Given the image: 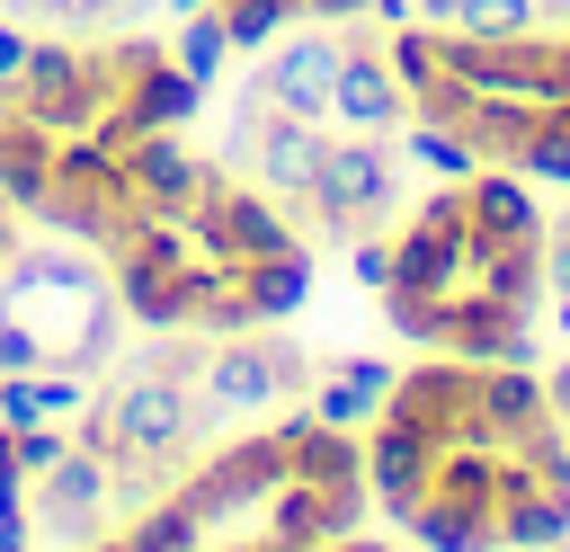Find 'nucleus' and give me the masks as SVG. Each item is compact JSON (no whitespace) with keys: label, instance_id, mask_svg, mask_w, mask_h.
<instances>
[{"label":"nucleus","instance_id":"obj_6","mask_svg":"<svg viewBox=\"0 0 570 552\" xmlns=\"http://www.w3.org/2000/svg\"><path fill=\"white\" fill-rule=\"evenodd\" d=\"M285 481H294V472H285V445L258 427V436H232V445H214V454H205V463H196V472H187L169 499H178V507H196V516H205V534H214L223 516H240V507H267Z\"/></svg>","mask_w":570,"mask_h":552},{"label":"nucleus","instance_id":"obj_35","mask_svg":"<svg viewBox=\"0 0 570 552\" xmlns=\"http://www.w3.org/2000/svg\"><path fill=\"white\" fill-rule=\"evenodd\" d=\"M383 53H392V80H401V89H428V80L445 71V53H436V27H428V18L392 27V45H383Z\"/></svg>","mask_w":570,"mask_h":552},{"label":"nucleus","instance_id":"obj_9","mask_svg":"<svg viewBox=\"0 0 570 552\" xmlns=\"http://www.w3.org/2000/svg\"><path fill=\"white\" fill-rule=\"evenodd\" d=\"M125 187H134L151 214H178V223H187V214L223 187V169H214V160H196V151L178 142V125H151V134H134V142H125Z\"/></svg>","mask_w":570,"mask_h":552},{"label":"nucleus","instance_id":"obj_55","mask_svg":"<svg viewBox=\"0 0 570 552\" xmlns=\"http://www.w3.org/2000/svg\"><path fill=\"white\" fill-rule=\"evenodd\" d=\"M303 552H330V543H303Z\"/></svg>","mask_w":570,"mask_h":552},{"label":"nucleus","instance_id":"obj_45","mask_svg":"<svg viewBox=\"0 0 570 552\" xmlns=\"http://www.w3.org/2000/svg\"><path fill=\"white\" fill-rule=\"evenodd\" d=\"M543 401H552V418L570 427V356H561V365H543Z\"/></svg>","mask_w":570,"mask_h":552},{"label":"nucleus","instance_id":"obj_30","mask_svg":"<svg viewBox=\"0 0 570 552\" xmlns=\"http://www.w3.org/2000/svg\"><path fill=\"white\" fill-rule=\"evenodd\" d=\"M401 160H419V169H436V178H454V187L481 169V151H472L454 125H428V116H410V125H401Z\"/></svg>","mask_w":570,"mask_h":552},{"label":"nucleus","instance_id":"obj_14","mask_svg":"<svg viewBox=\"0 0 570 552\" xmlns=\"http://www.w3.org/2000/svg\"><path fill=\"white\" fill-rule=\"evenodd\" d=\"M321 151H330L321 116H285V107H267V116H258V134H249V169H258V187H267V196H285V205H303V196H312Z\"/></svg>","mask_w":570,"mask_h":552},{"label":"nucleus","instance_id":"obj_33","mask_svg":"<svg viewBox=\"0 0 570 552\" xmlns=\"http://www.w3.org/2000/svg\"><path fill=\"white\" fill-rule=\"evenodd\" d=\"M445 312H454V294H401V285H383V321L410 347H445Z\"/></svg>","mask_w":570,"mask_h":552},{"label":"nucleus","instance_id":"obj_3","mask_svg":"<svg viewBox=\"0 0 570 552\" xmlns=\"http://www.w3.org/2000/svg\"><path fill=\"white\" fill-rule=\"evenodd\" d=\"M312 392V356L285 347V338H214L205 365H196V418H258V410H285Z\"/></svg>","mask_w":570,"mask_h":552},{"label":"nucleus","instance_id":"obj_53","mask_svg":"<svg viewBox=\"0 0 570 552\" xmlns=\"http://www.w3.org/2000/svg\"><path fill=\"white\" fill-rule=\"evenodd\" d=\"M196 9H214V0H169V18H196Z\"/></svg>","mask_w":570,"mask_h":552},{"label":"nucleus","instance_id":"obj_8","mask_svg":"<svg viewBox=\"0 0 570 552\" xmlns=\"http://www.w3.org/2000/svg\"><path fill=\"white\" fill-rule=\"evenodd\" d=\"M383 418H410V427H419V436H436V445H490L481 401H472V365H463V356H428V365L392 374Z\"/></svg>","mask_w":570,"mask_h":552},{"label":"nucleus","instance_id":"obj_37","mask_svg":"<svg viewBox=\"0 0 570 552\" xmlns=\"http://www.w3.org/2000/svg\"><path fill=\"white\" fill-rule=\"evenodd\" d=\"M62 445H71V436H62L53 418H27V427H9V454H18V472H27V481H36V472H53V463H62Z\"/></svg>","mask_w":570,"mask_h":552},{"label":"nucleus","instance_id":"obj_21","mask_svg":"<svg viewBox=\"0 0 570 552\" xmlns=\"http://www.w3.org/2000/svg\"><path fill=\"white\" fill-rule=\"evenodd\" d=\"M45 196H53V134L27 116H0V205L36 214Z\"/></svg>","mask_w":570,"mask_h":552},{"label":"nucleus","instance_id":"obj_23","mask_svg":"<svg viewBox=\"0 0 570 552\" xmlns=\"http://www.w3.org/2000/svg\"><path fill=\"white\" fill-rule=\"evenodd\" d=\"M401 534H410L419 552H499V516H490V507H463V499H445V490H428V499L401 516Z\"/></svg>","mask_w":570,"mask_h":552},{"label":"nucleus","instance_id":"obj_40","mask_svg":"<svg viewBox=\"0 0 570 552\" xmlns=\"http://www.w3.org/2000/svg\"><path fill=\"white\" fill-rule=\"evenodd\" d=\"M347 267H356V285H374V294H383V285H392V240L356 231V240H347Z\"/></svg>","mask_w":570,"mask_h":552},{"label":"nucleus","instance_id":"obj_38","mask_svg":"<svg viewBox=\"0 0 570 552\" xmlns=\"http://www.w3.org/2000/svg\"><path fill=\"white\" fill-rule=\"evenodd\" d=\"M36 365H53V347H45L18 312H0V374H36Z\"/></svg>","mask_w":570,"mask_h":552},{"label":"nucleus","instance_id":"obj_17","mask_svg":"<svg viewBox=\"0 0 570 552\" xmlns=\"http://www.w3.org/2000/svg\"><path fill=\"white\" fill-rule=\"evenodd\" d=\"M392 285H401V294H463V285H472V231L401 223V231H392Z\"/></svg>","mask_w":570,"mask_h":552},{"label":"nucleus","instance_id":"obj_24","mask_svg":"<svg viewBox=\"0 0 570 552\" xmlns=\"http://www.w3.org/2000/svg\"><path fill=\"white\" fill-rule=\"evenodd\" d=\"M525 134H534V98H508V89H472V107H463V142H472L481 160L517 169Z\"/></svg>","mask_w":570,"mask_h":552},{"label":"nucleus","instance_id":"obj_51","mask_svg":"<svg viewBox=\"0 0 570 552\" xmlns=\"http://www.w3.org/2000/svg\"><path fill=\"white\" fill-rule=\"evenodd\" d=\"M18 258V223H9V205H0V267Z\"/></svg>","mask_w":570,"mask_h":552},{"label":"nucleus","instance_id":"obj_54","mask_svg":"<svg viewBox=\"0 0 570 552\" xmlns=\"http://www.w3.org/2000/svg\"><path fill=\"white\" fill-rule=\"evenodd\" d=\"M561 338H570V294H561Z\"/></svg>","mask_w":570,"mask_h":552},{"label":"nucleus","instance_id":"obj_32","mask_svg":"<svg viewBox=\"0 0 570 552\" xmlns=\"http://www.w3.org/2000/svg\"><path fill=\"white\" fill-rule=\"evenodd\" d=\"M303 18V0H223V27H232V53H267L285 27Z\"/></svg>","mask_w":570,"mask_h":552},{"label":"nucleus","instance_id":"obj_5","mask_svg":"<svg viewBox=\"0 0 570 552\" xmlns=\"http://www.w3.org/2000/svg\"><path fill=\"white\" fill-rule=\"evenodd\" d=\"M187 240L196 258H223V267H249V258H276V249H303V223L285 214V196L267 187H214L196 214H187Z\"/></svg>","mask_w":570,"mask_h":552},{"label":"nucleus","instance_id":"obj_22","mask_svg":"<svg viewBox=\"0 0 570 552\" xmlns=\"http://www.w3.org/2000/svg\"><path fill=\"white\" fill-rule=\"evenodd\" d=\"M116 107H125L134 125H187V116L205 107V80H187L169 53H151L142 71H125V80H116Z\"/></svg>","mask_w":570,"mask_h":552},{"label":"nucleus","instance_id":"obj_56","mask_svg":"<svg viewBox=\"0 0 570 552\" xmlns=\"http://www.w3.org/2000/svg\"><path fill=\"white\" fill-rule=\"evenodd\" d=\"M561 552H570V543H561Z\"/></svg>","mask_w":570,"mask_h":552},{"label":"nucleus","instance_id":"obj_12","mask_svg":"<svg viewBox=\"0 0 570 552\" xmlns=\"http://www.w3.org/2000/svg\"><path fill=\"white\" fill-rule=\"evenodd\" d=\"M428 481H436V436H419L410 418H383L374 410V427H365V490H374V507L401 525L428 499Z\"/></svg>","mask_w":570,"mask_h":552},{"label":"nucleus","instance_id":"obj_10","mask_svg":"<svg viewBox=\"0 0 570 552\" xmlns=\"http://www.w3.org/2000/svg\"><path fill=\"white\" fill-rule=\"evenodd\" d=\"M561 543H570V472L499 454V552H561Z\"/></svg>","mask_w":570,"mask_h":552},{"label":"nucleus","instance_id":"obj_47","mask_svg":"<svg viewBox=\"0 0 570 552\" xmlns=\"http://www.w3.org/2000/svg\"><path fill=\"white\" fill-rule=\"evenodd\" d=\"M365 18H383V27H410V18H419V0H374Z\"/></svg>","mask_w":570,"mask_h":552},{"label":"nucleus","instance_id":"obj_36","mask_svg":"<svg viewBox=\"0 0 570 552\" xmlns=\"http://www.w3.org/2000/svg\"><path fill=\"white\" fill-rule=\"evenodd\" d=\"M445 27H463V36H525L534 27V0H463Z\"/></svg>","mask_w":570,"mask_h":552},{"label":"nucleus","instance_id":"obj_13","mask_svg":"<svg viewBox=\"0 0 570 552\" xmlns=\"http://www.w3.org/2000/svg\"><path fill=\"white\" fill-rule=\"evenodd\" d=\"M338 53H347L338 36H294V27H285V36L267 45V62H258V80H249V89H258L267 107H285V116H330Z\"/></svg>","mask_w":570,"mask_h":552},{"label":"nucleus","instance_id":"obj_48","mask_svg":"<svg viewBox=\"0 0 570 552\" xmlns=\"http://www.w3.org/2000/svg\"><path fill=\"white\" fill-rule=\"evenodd\" d=\"M27 534H36L27 516H0V552H27Z\"/></svg>","mask_w":570,"mask_h":552},{"label":"nucleus","instance_id":"obj_43","mask_svg":"<svg viewBox=\"0 0 570 552\" xmlns=\"http://www.w3.org/2000/svg\"><path fill=\"white\" fill-rule=\"evenodd\" d=\"M45 418H80V374H53L45 365Z\"/></svg>","mask_w":570,"mask_h":552},{"label":"nucleus","instance_id":"obj_18","mask_svg":"<svg viewBox=\"0 0 570 552\" xmlns=\"http://www.w3.org/2000/svg\"><path fill=\"white\" fill-rule=\"evenodd\" d=\"M116 312L142 329H187V258H151V249H116Z\"/></svg>","mask_w":570,"mask_h":552},{"label":"nucleus","instance_id":"obj_34","mask_svg":"<svg viewBox=\"0 0 570 552\" xmlns=\"http://www.w3.org/2000/svg\"><path fill=\"white\" fill-rule=\"evenodd\" d=\"M303 401H312V418H321V427H356V436H365V427H374V410H383V401H374L365 383H347V374H312V392H303Z\"/></svg>","mask_w":570,"mask_h":552},{"label":"nucleus","instance_id":"obj_42","mask_svg":"<svg viewBox=\"0 0 570 552\" xmlns=\"http://www.w3.org/2000/svg\"><path fill=\"white\" fill-rule=\"evenodd\" d=\"M330 374H347V383H365V392H374V401H383V392H392V365H383V356H338V365H330Z\"/></svg>","mask_w":570,"mask_h":552},{"label":"nucleus","instance_id":"obj_1","mask_svg":"<svg viewBox=\"0 0 570 552\" xmlns=\"http://www.w3.org/2000/svg\"><path fill=\"white\" fill-rule=\"evenodd\" d=\"M0 312H18L45 347H53V365H98L107 356V338H116V294H107V276H89L71 249H45V258H9L0 267Z\"/></svg>","mask_w":570,"mask_h":552},{"label":"nucleus","instance_id":"obj_2","mask_svg":"<svg viewBox=\"0 0 570 552\" xmlns=\"http://www.w3.org/2000/svg\"><path fill=\"white\" fill-rule=\"evenodd\" d=\"M392 205H401V142H383V134H330L321 178H312V196H303V240L383 231Z\"/></svg>","mask_w":570,"mask_h":552},{"label":"nucleus","instance_id":"obj_44","mask_svg":"<svg viewBox=\"0 0 570 552\" xmlns=\"http://www.w3.org/2000/svg\"><path fill=\"white\" fill-rule=\"evenodd\" d=\"M18 71H27V36H18V27H9V18H0V89H9V80H18Z\"/></svg>","mask_w":570,"mask_h":552},{"label":"nucleus","instance_id":"obj_29","mask_svg":"<svg viewBox=\"0 0 570 552\" xmlns=\"http://www.w3.org/2000/svg\"><path fill=\"white\" fill-rule=\"evenodd\" d=\"M169 62L187 71V80H223V62H232V27H223V9H196V18H178V45H169Z\"/></svg>","mask_w":570,"mask_h":552},{"label":"nucleus","instance_id":"obj_7","mask_svg":"<svg viewBox=\"0 0 570 552\" xmlns=\"http://www.w3.org/2000/svg\"><path fill=\"white\" fill-rule=\"evenodd\" d=\"M98 410H107V427H116V454L178 463V454H187V436H196V383H178V374H160V365L125 374Z\"/></svg>","mask_w":570,"mask_h":552},{"label":"nucleus","instance_id":"obj_46","mask_svg":"<svg viewBox=\"0 0 570 552\" xmlns=\"http://www.w3.org/2000/svg\"><path fill=\"white\" fill-rule=\"evenodd\" d=\"M303 9H312V18H321V27H338V18H365V9H374V0H303Z\"/></svg>","mask_w":570,"mask_h":552},{"label":"nucleus","instance_id":"obj_28","mask_svg":"<svg viewBox=\"0 0 570 552\" xmlns=\"http://www.w3.org/2000/svg\"><path fill=\"white\" fill-rule=\"evenodd\" d=\"M517 169H525L534 187H570V107H561V98H543V107H534V134H525Z\"/></svg>","mask_w":570,"mask_h":552},{"label":"nucleus","instance_id":"obj_27","mask_svg":"<svg viewBox=\"0 0 570 552\" xmlns=\"http://www.w3.org/2000/svg\"><path fill=\"white\" fill-rule=\"evenodd\" d=\"M125 534H134L142 552H205V516H196V507H178L169 490H160V499H142V507L125 516Z\"/></svg>","mask_w":570,"mask_h":552},{"label":"nucleus","instance_id":"obj_39","mask_svg":"<svg viewBox=\"0 0 570 552\" xmlns=\"http://www.w3.org/2000/svg\"><path fill=\"white\" fill-rule=\"evenodd\" d=\"M45 418V365L36 374H0V427H27Z\"/></svg>","mask_w":570,"mask_h":552},{"label":"nucleus","instance_id":"obj_25","mask_svg":"<svg viewBox=\"0 0 570 552\" xmlns=\"http://www.w3.org/2000/svg\"><path fill=\"white\" fill-rule=\"evenodd\" d=\"M240 294H249L258 329L285 321V312H303V294H312V240H303V249H276V258H249V267H240Z\"/></svg>","mask_w":570,"mask_h":552},{"label":"nucleus","instance_id":"obj_20","mask_svg":"<svg viewBox=\"0 0 570 552\" xmlns=\"http://www.w3.org/2000/svg\"><path fill=\"white\" fill-rule=\"evenodd\" d=\"M472 294L508 303V312H534L552 285H543V240H472Z\"/></svg>","mask_w":570,"mask_h":552},{"label":"nucleus","instance_id":"obj_4","mask_svg":"<svg viewBox=\"0 0 570 552\" xmlns=\"http://www.w3.org/2000/svg\"><path fill=\"white\" fill-rule=\"evenodd\" d=\"M116 98L107 53H71V45H27V71L9 80V116L45 125V134H89Z\"/></svg>","mask_w":570,"mask_h":552},{"label":"nucleus","instance_id":"obj_16","mask_svg":"<svg viewBox=\"0 0 570 552\" xmlns=\"http://www.w3.org/2000/svg\"><path fill=\"white\" fill-rule=\"evenodd\" d=\"M463 214H472V240H543L552 231V214L534 205V178L499 169V160H481L463 178Z\"/></svg>","mask_w":570,"mask_h":552},{"label":"nucleus","instance_id":"obj_41","mask_svg":"<svg viewBox=\"0 0 570 552\" xmlns=\"http://www.w3.org/2000/svg\"><path fill=\"white\" fill-rule=\"evenodd\" d=\"M543 285H552V294H570V223H552V231H543Z\"/></svg>","mask_w":570,"mask_h":552},{"label":"nucleus","instance_id":"obj_49","mask_svg":"<svg viewBox=\"0 0 570 552\" xmlns=\"http://www.w3.org/2000/svg\"><path fill=\"white\" fill-rule=\"evenodd\" d=\"M454 9H463V0H419V18H428V27H445Z\"/></svg>","mask_w":570,"mask_h":552},{"label":"nucleus","instance_id":"obj_15","mask_svg":"<svg viewBox=\"0 0 570 552\" xmlns=\"http://www.w3.org/2000/svg\"><path fill=\"white\" fill-rule=\"evenodd\" d=\"M472 401H481V427H490L499 454H517L525 436L561 427L552 401H543V374H534V365H472Z\"/></svg>","mask_w":570,"mask_h":552},{"label":"nucleus","instance_id":"obj_11","mask_svg":"<svg viewBox=\"0 0 570 552\" xmlns=\"http://www.w3.org/2000/svg\"><path fill=\"white\" fill-rule=\"evenodd\" d=\"M330 116H338V134H401V125H410V89L392 80V53H383V45L356 36V45L338 53Z\"/></svg>","mask_w":570,"mask_h":552},{"label":"nucleus","instance_id":"obj_50","mask_svg":"<svg viewBox=\"0 0 570 552\" xmlns=\"http://www.w3.org/2000/svg\"><path fill=\"white\" fill-rule=\"evenodd\" d=\"M80 552H142L134 534H98V543H80Z\"/></svg>","mask_w":570,"mask_h":552},{"label":"nucleus","instance_id":"obj_52","mask_svg":"<svg viewBox=\"0 0 570 552\" xmlns=\"http://www.w3.org/2000/svg\"><path fill=\"white\" fill-rule=\"evenodd\" d=\"M330 552H392V543H365V534H338Z\"/></svg>","mask_w":570,"mask_h":552},{"label":"nucleus","instance_id":"obj_19","mask_svg":"<svg viewBox=\"0 0 570 552\" xmlns=\"http://www.w3.org/2000/svg\"><path fill=\"white\" fill-rule=\"evenodd\" d=\"M445 347L463 356V365H534V338H525V312H508V303H490V294H454V312H445Z\"/></svg>","mask_w":570,"mask_h":552},{"label":"nucleus","instance_id":"obj_57","mask_svg":"<svg viewBox=\"0 0 570 552\" xmlns=\"http://www.w3.org/2000/svg\"><path fill=\"white\" fill-rule=\"evenodd\" d=\"M561 223H570V214H561Z\"/></svg>","mask_w":570,"mask_h":552},{"label":"nucleus","instance_id":"obj_31","mask_svg":"<svg viewBox=\"0 0 570 552\" xmlns=\"http://www.w3.org/2000/svg\"><path fill=\"white\" fill-rule=\"evenodd\" d=\"M267 543H276V552L330 543V525H321V490H312V481H285V490L267 499Z\"/></svg>","mask_w":570,"mask_h":552},{"label":"nucleus","instance_id":"obj_26","mask_svg":"<svg viewBox=\"0 0 570 552\" xmlns=\"http://www.w3.org/2000/svg\"><path fill=\"white\" fill-rule=\"evenodd\" d=\"M285 472H294V481H365V436L312 418V427L285 445Z\"/></svg>","mask_w":570,"mask_h":552}]
</instances>
